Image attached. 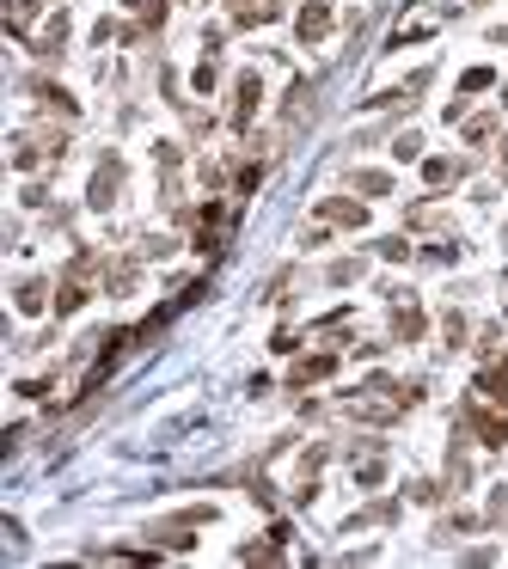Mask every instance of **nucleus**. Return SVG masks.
Returning a JSON list of instances; mask_svg holds the SVG:
<instances>
[{
    "instance_id": "1",
    "label": "nucleus",
    "mask_w": 508,
    "mask_h": 569,
    "mask_svg": "<svg viewBox=\"0 0 508 569\" xmlns=\"http://www.w3.org/2000/svg\"><path fill=\"white\" fill-rule=\"evenodd\" d=\"M324 31V6H307V13H300V37H319Z\"/></svg>"
}]
</instances>
